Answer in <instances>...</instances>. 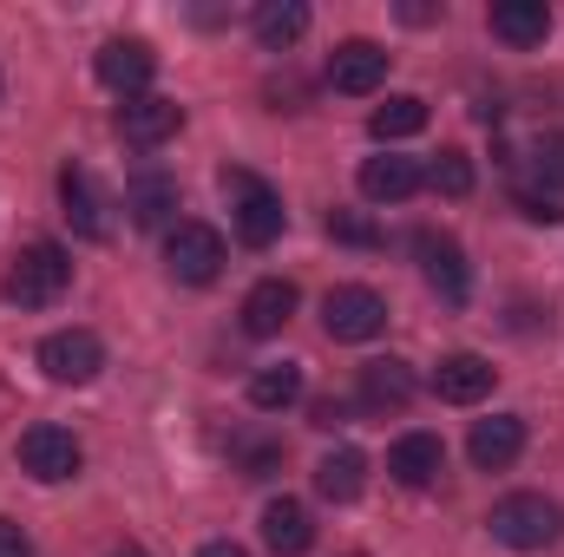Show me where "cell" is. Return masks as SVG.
Segmentation results:
<instances>
[{
  "instance_id": "cell-16",
  "label": "cell",
  "mask_w": 564,
  "mask_h": 557,
  "mask_svg": "<svg viewBox=\"0 0 564 557\" xmlns=\"http://www.w3.org/2000/svg\"><path fill=\"white\" fill-rule=\"evenodd\" d=\"M59 204H66V223L79 230V237H106V197H99V184H93V171L86 164H66L59 171Z\"/></svg>"
},
{
  "instance_id": "cell-29",
  "label": "cell",
  "mask_w": 564,
  "mask_h": 557,
  "mask_svg": "<svg viewBox=\"0 0 564 557\" xmlns=\"http://www.w3.org/2000/svg\"><path fill=\"white\" fill-rule=\"evenodd\" d=\"M532 171L545 184H564V132H545V139L532 144Z\"/></svg>"
},
{
  "instance_id": "cell-33",
  "label": "cell",
  "mask_w": 564,
  "mask_h": 557,
  "mask_svg": "<svg viewBox=\"0 0 564 557\" xmlns=\"http://www.w3.org/2000/svg\"><path fill=\"white\" fill-rule=\"evenodd\" d=\"M197 557H250V551H237V545H224V538H217V545H204Z\"/></svg>"
},
{
  "instance_id": "cell-1",
  "label": "cell",
  "mask_w": 564,
  "mask_h": 557,
  "mask_svg": "<svg viewBox=\"0 0 564 557\" xmlns=\"http://www.w3.org/2000/svg\"><path fill=\"white\" fill-rule=\"evenodd\" d=\"M66 282H73V256H66L59 243H26V250L13 256V270H7V302H20V308H53V302L66 295Z\"/></svg>"
},
{
  "instance_id": "cell-31",
  "label": "cell",
  "mask_w": 564,
  "mask_h": 557,
  "mask_svg": "<svg viewBox=\"0 0 564 557\" xmlns=\"http://www.w3.org/2000/svg\"><path fill=\"white\" fill-rule=\"evenodd\" d=\"M519 210L532 223H564V204H552V197H519Z\"/></svg>"
},
{
  "instance_id": "cell-24",
  "label": "cell",
  "mask_w": 564,
  "mask_h": 557,
  "mask_svg": "<svg viewBox=\"0 0 564 557\" xmlns=\"http://www.w3.org/2000/svg\"><path fill=\"white\" fill-rule=\"evenodd\" d=\"M295 401H302V368H295V361H276V368L250 374V407H257V414H282V407H295Z\"/></svg>"
},
{
  "instance_id": "cell-7",
  "label": "cell",
  "mask_w": 564,
  "mask_h": 557,
  "mask_svg": "<svg viewBox=\"0 0 564 557\" xmlns=\"http://www.w3.org/2000/svg\"><path fill=\"white\" fill-rule=\"evenodd\" d=\"M20 466L40 479V485H59L79 472V439L66 426H26L20 433Z\"/></svg>"
},
{
  "instance_id": "cell-25",
  "label": "cell",
  "mask_w": 564,
  "mask_h": 557,
  "mask_svg": "<svg viewBox=\"0 0 564 557\" xmlns=\"http://www.w3.org/2000/svg\"><path fill=\"white\" fill-rule=\"evenodd\" d=\"M368 132H375L381 144H394V139H414V132H426V99H414V92H394L388 106H375Z\"/></svg>"
},
{
  "instance_id": "cell-2",
  "label": "cell",
  "mask_w": 564,
  "mask_h": 557,
  "mask_svg": "<svg viewBox=\"0 0 564 557\" xmlns=\"http://www.w3.org/2000/svg\"><path fill=\"white\" fill-rule=\"evenodd\" d=\"M492 538L499 545H512V551H545L552 538H558V525H564V512L545 499V492H512V499H499L492 505Z\"/></svg>"
},
{
  "instance_id": "cell-17",
  "label": "cell",
  "mask_w": 564,
  "mask_h": 557,
  "mask_svg": "<svg viewBox=\"0 0 564 557\" xmlns=\"http://www.w3.org/2000/svg\"><path fill=\"white\" fill-rule=\"evenodd\" d=\"M421 184H426V171L414 164V157L381 151V157H368V164H361V197H375V204H408Z\"/></svg>"
},
{
  "instance_id": "cell-3",
  "label": "cell",
  "mask_w": 564,
  "mask_h": 557,
  "mask_svg": "<svg viewBox=\"0 0 564 557\" xmlns=\"http://www.w3.org/2000/svg\"><path fill=\"white\" fill-rule=\"evenodd\" d=\"M224 190H230V210H237V237L250 243V250H270L282 237V197L263 184V177H250V171H224Z\"/></svg>"
},
{
  "instance_id": "cell-19",
  "label": "cell",
  "mask_w": 564,
  "mask_h": 557,
  "mask_svg": "<svg viewBox=\"0 0 564 557\" xmlns=\"http://www.w3.org/2000/svg\"><path fill=\"white\" fill-rule=\"evenodd\" d=\"M263 545L276 557H302L315 545V518H308V505H295V499H270L263 505Z\"/></svg>"
},
{
  "instance_id": "cell-18",
  "label": "cell",
  "mask_w": 564,
  "mask_h": 557,
  "mask_svg": "<svg viewBox=\"0 0 564 557\" xmlns=\"http://www.w3.org/2000/svg\"><path fill=\"white\" fill-rule=\"evenodd\" d=\"M388 472L401 479V485H433L440 472H446V446H440V433H401L394 439V452H388Z\"/></svg>"
},
{
  "instance_id": "cell-11",
  "label": "cell",
  "mask_w": 564,
  "mask_h": 557,
  "mask_svg": "<svg viewBox=\"0 0 564 557\" xmlns=\"http://www.w3.org/2000/svg\"><path fill=\"white\" fill-rule=\"evenodd\" d=\"M492 381H499V368H492L486 354H440V368H433V394H440L446 407H473V401H486Z\"/></svg>"
},
{
  "instance_id": "cell-15",
  "label": "cell",
  "mask_w": 564,
  "mask_h": 557,
  "mask_svg": "<svg viewBox=\"0 0 564 557\" xmlns=\"http://www.w3.org/2000/svg\"><path fill=\"white\" fill-rule=\"evenodd\" d=\"M289 315H295V282L263 276L250 295H243V335H257V341L282 335V328H289Z\"/></svg>"
},
{
  "instance_id": "cell-5",
  "label": "cell",
  "mask_w": 564,
  "mask_h": 557,
  "mask_svg": "<svg viewBox=\"0 0 564 557\" xmlns=\"http://www.w3.org/2000/svg\"><path fill=\"white\" fill-rule=\"evenodd\" d=\"M322 328H328V341H375L388 328V302L368 282H341L322 302Z\"/></svg>"
},
{
  "instance_id": "cell-26",
  "label": "cell",
  "mask_w": 564,
  "mask_h": 557,
  "mask_svg": "<svg viewBox=\"0 0 564 557\" xmlns=\"http://www.w3.org/2000/svg\"><path fill=\"white\" fill-rule=\"evenodd\" d=\"M426 184H433L440 197H473V157H466L459 144H446V151L426 164Z\"/></svg>"
},
{
  "instance_id": "cell-35",
  "label": "cell",
  "mask_w": 564,
  "mask_h": 557,
  "mask_svg": "<svg viewBox=\"0 0 564 557\" xmlns=\"http://www.w3.org/2000/svg\"><path fill=\"white\" fill-rule=\"evenodd\" d=\"M355 557H361V551H355Z\"/></svg>"
},
{
  "instance_id": "cell-6",
  "label": "cell",
  "mask_w": 564,
  "mask_h": 557,
  "mask_svg": "<svg viewBox=\"0 0 564 557\" xmlns=\"http://www.w3.org/2000/svg\"><path fill=\"white\" fill-rule=\"evenodd\" d=\"M40 368H46V381H59V387H86V381H99V368H106V341H99L93 328H59V335L40 341Z\"/></svg>"
},
{
  "instance_id": "cell-30",
  "label": "cell",
  "mask_w": 564,
  "mask_h": 557,
  "mask_svg": "<svg viewBox=\"0 0 564 557\" xmlns=\"http://www.w3.org/2000/svg\"><path fill=\"white\" fill-rule=\"evenodd\" d=\"M308 419H315V426H328V433H335V426H348V401H335V394H322V401H315V407H308Z\"/></svg>"
},
{
  "instance_id": "cell-13",
  "label": "cell",
  "mask_w": 564,
  "mask_h": 557,
  "mask_svg": "<svg viewBox=\"0 0 564 557\" xmlns=\"http://www.w3.org/2000/svg\"><path fill=\"white\" fill-rule=\"evenodd\" d=\"M466 452H473V466L479 472H506L519 452H525V419L519 414H492L473 426V439H466Z\"/></svg>"
},
{
  "instance_id": "cell-9",
  "label": "cell",
  "mask_w": 564,
  "mask_h": 557,
  "mask_svg": "<svg viewBox=\"0 0 564 557\" xmlns=\"http://www.w3.org/2000/svg\"><path fill=\"white\" fill-rule=\"evenodd\" d=\"M93 73H99V86H112L119 99H144V86H151V73H158V53H151L144 40H106L99 59H93Z\"/></svg>"
},
{
  "instance_id": "cell-12",
  "label": "cell",
  "mask_w": 564,
  "mask_h": 557,
  "mask_svg": "<svg viewBox=\"0 0 564 557\" xmlns=\"http://www.w3.org/2000/svg\"><path fill=\"white\" fill-rule=\"evenodd\" d=\"M414 394H421V381H414L408 361L388 354V361H368V368H361V407H368V414H408Z\"/></svg>"
},
{
  "instance_id": "cell-34",
  "label": "cell",
  "mask_w": 564,
  "mask_h": 557,
  "mask_svg": "<svg viewBox=\"0 0 564 557\" xmlns=\"http://www.w3.org/2000/svg\"><path fill=\"white\" fill-rule=\"evenodd\" d=\"M119 557H139V551H119Z\"/></svg>"
},
{
  "instance_id": "cell-8",
  "label": "cell",
  "mask_w": 564,
  "mask_h": 557,
  "mask_svg": "<svg viewBox=\"0 0 564 557\" xmlns=\"http://www.w3.org/2000/svg\"><path fill=\"white\" fill-rule=\"evenodd\" d=\"M177 125H184V106H177V99L144 92V99H126V106H119V139L132 144V151H158V144H171L177 139Z\"/></svg>"
},
{
  "instance_id": "cell-28",
  "label": "cell",
  "mask_w": 564,
  "mask_h": 557,
  "mask_svg": "<svg viewBox=\"0 0 564 557\" xmlns=\"http://www.w3.org/2000/svg\"><path fill=\"white\" fill-rule=\"evenodd\" d=\"M237 459H243V472H250V479H270V472L282 466V446H276V439H243V446H237Z\"/></svg>"
},
{
  "instance_id": "cell-14",
  "label": "cell",
  "mask_w": 564,
  "mask_h": 557,
  "mask_svg": "<svg viewBox=\"0 0 564 557\" xmlns=\"http://www.w3.org/2000/svg\"><path fill=\"white\" fill-rule=\"evenodd\" d=\"M421 270H426V282H433V295H440V302H453V308L473 295L466 250H459L453 237H421Z\"/></svg>"
},
{
  "instance_id": "cell-20",
  "label": "cell",
  "mask_w": 564,
  "mask_h": 557,
  "mask_svg": "<svg viewBox=\"0 0 564 557\" xmlns=\"http://www.w3.org/2000/svg\"><path fill=\"white\" fill-rule=\"evenodd\" d=\"M492 33H499L506 46H545L552 7H545V0H499V7H492Z\"/></svg>"
},
{
  "instance_id": "cell-10",
  "label": "cell",
  "mask_w": 564,
  "mask_h": 557,
  "mask_svg": "<svg viewBox=\"0 0 564 557\" xmlns=\"http://www.w3.org/2000/svg\"><path fill=\"white\" fill-rule=\"evenodd\" d=\"M381 79H388V46H375V40H341V46L328 53V86H335V92L361 99V92H375Z\"/></svg>"
},
{
  "instance_id": "cell-23",
  "label": "cell",
  "mask_w": 564,
  "mask_h": 557,
  "mask_svg": "<svg viewBox=\"0 0 564 557\" xmlns=\"http://www.w3.org/2000/svg\"><path fill=\"white\" fill-rule=\"evenodd\" d=\"M302 33H308V7H302V0H263V7H257V40H263L270 53H289Z\"/></svg>"
},
{
  "instance_id": "cell-21",
  "label": "cell",
  "mask_w": 564,
  "mask_h": 557,
  "mask_svg": "<svg viewBox=\"0 0 564 557\" xmlns=\"http://www.w3.org/2000/svg\"><path fill=\"white\" fill-rule=\"evenodd\" d=\"M361 485H368V459H361L355 446H335V452L315 466V492H322L328 505H348V499H361Z\"/></svg>"
},
{
  "instance_id": "cell-27",
  "label": "cell",
  "mask_w": 564,
  "mask_h": 557,
  "mask_svg": "<svg viewBox=\"0 0 564 557\" xmlns=\"http://www.w3.org/2000/svg\"><path fill=\"white\" fill-rule=\"evenodd\" d=\"M328 237H335V243H361V250L381 243V230H375L368 217H355V210H328Z\"/></svg>"
},
{
  "instance_id": "cell-32",
  "label": "cell",
  "mask_w": 564,
  "mask_h": 557,
  "mask_svg": "<svg viewBox=\"0 0 564 557\" xmlns=\"http://www.w3.org/2000/svg\"><path fill=\"white\" fill-rule=\"evenodd\" d=\"M0 557H26V532L13 518H0Z\"/></svg>"
},
{
  "instance_id": "cell-22",
  "label": "cell",
  "mask_w": 564,
  "mask_h": 557,
  "mask_svg": "<svg viewBox=\"0 0 564 557\" xmlns=\"http://www.w3.org/2000/svg\"><path fill=\"white\" fill-rule=\"evenodd\" d=\"M126 210H132V223H139V230H158V223L177 210V184H171V177H158V171H139V177L126 184Z\"/></svg>"
},
{
  "instance_id": "cell-4",
  "label": "cell",
  "mask_w": 564,
  "mask_h": 557,
  "mask_svg": "<svg viewBox=\"0 0 564 557\" xmlns=\"http://www.w3.org/2000/svg\"><path fill=\"white\" fill-rule=\"evenodd\" d=\"M224 263H230L224 237H217L210 223H197V217H184V223L164 237V270H171L177 282H191V288L217 282V276H224Z\"/></svg>"
}]
</instances>
